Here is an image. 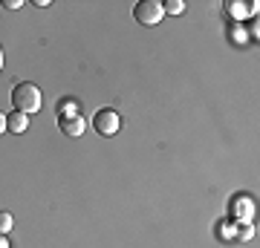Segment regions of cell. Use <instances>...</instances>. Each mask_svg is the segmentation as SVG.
Masks as SVG:
<instances>
[{
  "label": "cell",
  "instance_id": "obj_1",
  "mask_svg": "<svg viewBox=\"0 0 260 248\" xmlns=\"http://www.w3.org/2000/svg\"><path fill=\"white\" fill-rule=\"evenodd\" d=\"M12 104H15V110L23 113V116H32V113L41 110V90H38L35 84H18L15 90H12Z\"/></svg>",
  "mask_w": 260,
  "mask_h": 248
},
{
  "label": "cell",
  "instance_id": "obj_2",
  "mask_svg": "<svg viewBox=\"0 0 260 248\" xmlns=\"http://www.w3.org/2000/svg\"><path fill=\"white\" fill-rule=\"evenodd\" d=\"M133 18L145 23V26H156L159 20L165 18V9H162V3L159 0H142L133 6Z\"/></svg>",
  "mask_w": 260,
  "mask_h": 248
},
{
  "label": "cell",
  "instance_id": "obj_3",
  "mask_svg": "<svg viewBox=\"0 0 260 248\" xmlns=\"http://www.w3.org/2000/svg\"><path fill=\"white\" fill-rule=\"evenodd\" d=\"M93 127H95V133H102V136H116V133H119V127H121L119 113L110 110V107L99 110L93 116Z\"/></svg>",
  "mask_w": 260,
  "mask_h": 248
},
{
  "label": "cell",
  "instance_id": "obj_4",
  "mask_svg": "<svg viewBox=\"0 0 260 248\" xmlns=\"http://www.w3.org/2000/svg\"><path fill=\"white\" fill-rule=\"evenodd\" d=\"M229 211H232V220L234 222H251L254 220V199L240 193V196H234L232 205H229Z\"/></svg>",
  "mask_w": 260,
  "mask_h": 248
},
{
  "label": "cell",
  "instance_id": "obj_5",
  "mask_svg": "<svg viewBox=\"0 0 260 248\" xmlns=\"http://www.w3.org/2000/svg\"><path fill=\"white\" fill-rule=\"evenodd\" d=\"M260 3L254 0V3H243V0H225V15L234 20H249L251 15H257Z\"/></svg>",
  "mask_w": 260,
  "mask_h": 248
},
{
  "label": "cell",
  "instance_id": "obj_6",
  "mask_svg": "<svg viewBox=\"0 0 260 248\" xmlns=\"http://www.w3.org/2000/svg\"><path fill=\"white\" fill-rule=\"evenodd\" d=\"M58 127H61V133H67V136H81L84 130H87V119H84L81 113L78 116H64V119H58Z\"/></svg>",
  "mask_w": 260,
  "mask_h": 248
},
{
  "label": "cell",
  "instance_id": "obj_7",
  "mask_svg": "<svg viewBox=\"0 0 260 248\" xmlns=\"http://www.w3.org/2000/svg\"><path fill=\"white\" fill-rule=\"evenodd\" d=\"M26 127H29V116H23L18 110L6 116V130L9 133H26Z\"/></svg>",
  "mask_w": 260,
  "mask_h": 248
},
{
  "label": "cell",
  "instance_id": "obj_8",
  "mask_svg": "<svg viewBox=\"0 0 260 248\" xmlns=\"http://www.w3.org/2000/svg\"><path fill=\"white\" fill-rule=\"evenodd\" d=\"M254 234H257V225H254V222H237V234H234V239L249 242V239H254Z\"/></svg>",
  "mask_w": 260,
  "mask_h": 248
},
{
  "label": "cell",
  "instance_id": "obj_9",
  "mask_svg": "<svg viewBox=\"0 0 260 248\" xmlns=\"http://www.w3.org/2000/svg\"><path fill=\"white\" fill-rule=\"evenodd\" d=\"M64 116H78V101H73V98L58 101V119H64Z\"/></svg>",
  "mask_w": 260,
  "mask_h": 248
},
{
  "label": "cell",
  "instance_id": "obj_10",
  "mask_svg": "<svg viewBox=\"0 0 260 248\" xmlns=\"http://www.w3.org/2000/svg\"><path fill=\"white\" fill-rule=\"evenodd\" d=\"M162 9H165V15H182L185 12V3L182 0H165Z\"/></svg>",
  "mask_w": 260,
  "mask_h": 248
},
{
  "label": "cell",
  "instance_id": "obj_11",
  "mask_svg": "<svg viewBox=\"0 0 260 248\" xmlns=\"http://www.w3.org/2000/svg\"><path fill=\"white\" fill-rule=\"evenodd\" d=\"M237 234V222H220V239H234Z\"/></svg>",
  "mask_w": 260,
  "mask_h": 248
},
{
  "label": "cell",
  "instance_id": "obj_12",
  "mask_svg": "<svg viewBox=\"0 0 260 248\" xmlns=\"http://www.w3.org/2000/svg\"><path fill=\"white\" fill-rule=\"evenodd\" d=\"M12 222H15V220H12L9 211H0V234H9V231H12Z\"/></svg>",
  "mask_w": 260,
  "mask_h": 248
},
{
  "label": "cell",
  "instance_id": "obj_13",
  "mask_svg": "<svg viewBox=\"0 0 260 248\" xmlns=\"http://www.w3.org/2000/svg\"><path fill=\"white\" fill-rule=\"evenodd\" d=\"M232 35H234V41H237V44H249V32H246L243 26H234Z\"/></svg>",
  "mask_w": 260,
  "mask_h": 248
},
{
  "label": "cell",
  "instance_id": "obj_14",
  "mask_svg": "<svg viewBox=\"0 0 260 248\" xmlns=\"http://www.w3.org/2000/svg\"><path fill=\"white\" fill-rule=\"evenodd\" d=\"M3 6H6V9H18V6H23V3H20V0H3Z\"/></svg>",
  "mask_w": 260,
  "mask_h": 248
},
{
  "label": "cell",
  "instance_id": "obj_15",
  "mask_svg": "<svg viewBox=\"0 0 260 248\" xmlns=\"http://www.w3.org/2000/svg\"><path fill=\"white\" fill-rule=\"evenodd\" d=\"M0 248H12L9 239H6V234H0Z\"/></svg>",
  "mask_w": 260,
  "mask_h": 248
},
{
  "label": "cell",
  "instance_id": "obj_16",
  "mask_svg": "<svg viewBox=\"0 0 260 248\" xmlns=\"http://www.w3.org/2000/svg\"><path fill=\"white\" fill-rule=\"evenodd\" d=\"M0 133H6V116L0 113Z\"/></svg>",
  "mask_w": 260,
  "mask_h": 248
},
{
  "label": "cell",
  "instance_id": "obj_17",
  "mask_svg": "<svg viewBox=\"0 0 260 248\" xmlns=\"http://www.w3.org/2000/svg\"><path fill=\"white\" fill-rule=\"evenodd\" d=\"M0 69H3V49H0Z\"/></svg>",
  "mask_w": 260,
  "mask_h": 248
}]
</instances>
